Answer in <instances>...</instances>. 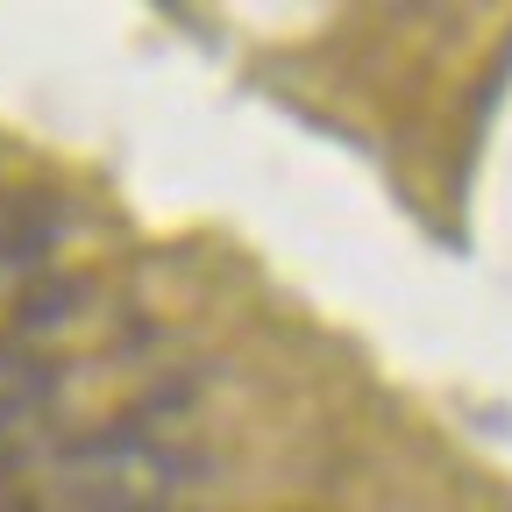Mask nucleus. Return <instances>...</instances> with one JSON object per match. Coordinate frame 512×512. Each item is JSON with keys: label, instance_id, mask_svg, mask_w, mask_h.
<instances>
[{"label": "nucleus", "instance_id": "obj_1", "mask_svg": "<svg viewBox=\"0 0 512 512\" xmlns=\"http://www.w3.org/2000/svg\"><path fill=\"white\" fill-rule=\"evenodd\" d=\"M50 242H57V207L15 200V207H8V221H0V249H8V264H36Z\"/></svg>", "mask_w": 512, "mask_h": 512}, {"label": "nucleus", "instance_id": "obj_2", "mask_svg": "<svg viewBox=\"0 0 512 512\" xmlns=\"http://www.w3.org/2000/svg\"><path fill=\"white\" fill-rule=\"evenodd\" d=\"M79 299H86V285H72V278H50V285H36V292L22 299V313H15V328L43 335V328H57V320L72 313Z\"/></svg>", "mask_w": 512, "mask_h": 512}]
</instances>
